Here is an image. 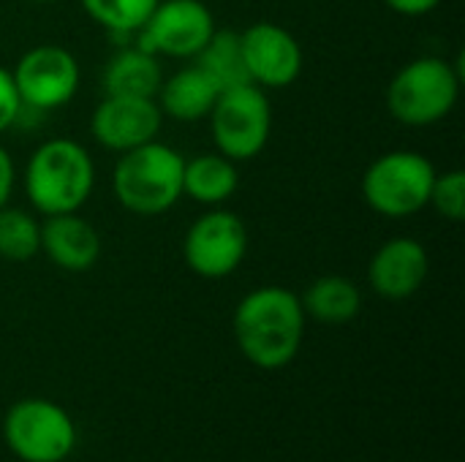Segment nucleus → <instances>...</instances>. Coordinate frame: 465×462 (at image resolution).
I'll use <instances>...</instances> for the list:
<instances>
[{
	"label": "nucleus",
	"mask_w": 465,
	"mask_h": 462,
	"mask_svg": "<svg viewBox=\"0 0 465 462\" xmlns=\"http://www.w3.org/2000/svg\"><path fill=\"white\" fill-rule=\"evenodd\" d=\"M302 302L283 286L253 289L234 310L237 346L242 357L262 370L286 368L302 346Z\"/></svg>",
	"instance_id": "f257e3e1"
},
{
	"label": "nucleus",
	"mask_w": 465,
	"mask_h": 462,
	"mask_svg": "<svg viewBox=\"0 0 465 462\" xmlns=\"http://www.w3.org/2000/svg\"><path fill=\"white\" fill-rule=\"evenodd\" d=\"M95 185L93 155L74 139H49L27 161L25 191L30 204L46 215L79 212Z\"/></svg>",
	"instance_id": "f03ea898"
},
{
	"label": "nucleus",
	"mask_w": 465,
	"mask_h": 462,
	"mask_svg": "<svg viewBox=\"0 0 465 462\" xmlns=\"http://www.w3.org/2000/svg\"><path fill=\"white\" fill-rule=\"evenodd\" d=\"M183 166L185 158L158 139L120 152L112 174L114 199L134 215H163L183 199Z\"/></svg>",
	"instance_id": "7ed1b4c3"
},
{
	"label": "nucleus",
	"mask_w": 465,
	"mask_h": 462,
	"mask_svg": "<svg viewBox=\"0 0 465 462\" xmlns=\"http://www.w3.org/2000/svg\"><path fill=\"white\" fill-rule=\"evenodd\" d=\"M460 84V63L455 65L433 54L417 57L392 76L387 87V109L398 123L425 128L444 120L455 109Z\"/></svg>",
	"instance_id": "20e7f679"
},
{
	"label": "nucleus",
	"mask_w": 465,
	"mask_h": 462,
	"mask_svg": "<svg viewBox=\"0 0 465 462\" xmlns=\"http://www.w3.org/2000/svg\"><path fill=\"white\" fill-rule=\"evenodd\" d=\"M436 166L414 150L379 155L362 174L365 204L384 218H409L428 207Z\"/></svg>",
	"instance_id": "39448f33"
},
{
	"label": "nucleus",
	"mask_w": 465,
	"mask_h": 462,
	"mask_svg": "<svg viewBox=\"0 0 465 462\" xmlns=\"http://www.w3.org/2000/svg\"><path fill=\"white\" fill-rule=\"evenodd\" d=\"M207 120L218 152L240 163L256 158L267 147L272 131V106L262 87L237 84L218 93Z\"/></svg>",
	"instance_id": "423d86ee"
},
{
	"label": "nucleus",
	"mask_w": 465,
	"mask_h": 462,
	"mask_svg": "<svg viewBox=\"0 0 465 462\" xmlns=\"http://www.w3.org/2000/svg\"><path fill=\"white\" fill-rule=\"evenodd\" d=\"M3 436L8 449L25 462H63L76 444L71 417L52 400L27 398L5 414Z\"/></svg>",
	"instance_id": "0eeeda50"
},
{
	"label": "nucleus",
	"mask_w": 465,
	"mask_h": 462,
	"mask_svg": "<svg viewBox=\"0 0 465 462\" xmlns=\"http://www.w3.org/2000/svg\"><path fill=\"white\" fill-rule=\"evenodd\" d=\"M245 256L248 229L242 218L229 210H210L199 215L183 240V259L188 270L207 280L237 272Z\"/></svg>",
	"instance_id": "6e6552de"
},
{
	"label": "nucleus",
	"mask_w": 465,
	"mask_h": 462,
	"mask_svg": "<svg viewBox=\"0 0 465 462\" xmlns=\"http://www.w3.org/2000/svg\"><path fill=\"white\" fill-rule=\"evenodd\" d=\"M213 11L202 0H158L144 27L136 33L139 46L155 57L193 60L215 33Z\"/></svg>",
	"instance_id": "1a4fd4ad"
},
{
	"label": "nucleus",
	"mask_w": 465,
	"mask_h": 462,
	"mask_svg": "<svg viewBox=\"0 0 465 462\" xmlns=\"http://www.w3.org/2000/svg\"><path fill=\"white\" fill-rule=\"evenodd\" d=\"M22 106L46 112L65 106L79 90V63L57 44L33 46L11 71Z\"/></svg>",
	"instance_id": "9d476101"
},
{
	"label": "nucleus",
	"mask_w": 465,
	"mask_h": 462,
	"mask_svg": "<svg viewBox=\"0 0 465 462\" xmlns=\"http://www.w3.org/2000/svg\"><path fill=\"white\" fill-rule=\"evenodd\" d=\"M240 44L251 84L262 90H281L300 79L302 46L286 27L275 22H256L240 33Z\"/></svg>",
	"instance_id": "9b49d317"
},
{
	"label": "nucleus",
	"mask_w": 465,
	"mask_h": 462,
	"mask_svg": "<svg viewBox=\"0 0 465 462\" xmlns=\"http://www.w3.org/2000/svg\"><path fill=\"white\" fill-rule=\"evenodd\" d=\"M163 112L155 98L142 95H106L90 120L95 142L112 152H128L153 142L161 131Z\"/></svg>",
	"instance_id": "f8f14e48"
},
{
	"label": "nucleus",
	"mask_w": 465,
	"mask_h": 462,
	"mask_svg": "<svg viewBox=\"0 0 465 462\" xmlns=\"http://www.w3.org/2000/svg\"><path fill=\"white\" fill-rule=\"evenodd\" d=\"M430 259L422 242L411 237L387 240L368 264V280L384 300H409L428 278Z\"/></svg>",
	"instance_id": "ddd939ff"
},
{
	"label": "nucleus",
	"mask_w": 465,
	"mask_h": 462,
	"mask_svg": "<svg viewBox=\"0 0 465 462\" xmlns=\"http://www.w3.org/2000/svg\"><path fill=\"white\" fill-rule=\"evenodd\" d=\"M41 253L65 272H87L101 256V234L79 212L46 215L41 223Z\"/></svg>",
	"instance_id": "4468645a"
},
{
	"label": "nucleus",
	"mask_w": 465,
	"mask_h": 462,
	"mask_svg": "<svg viewBox=\"0 0 465 462\" xmlns=\"http://www.w3.org/2000/svg\"><path fill=\"white\" fill-rule=\"evenodd\" d=\"M221 87L193 63L169 79L161 82V90L155 95L161 112L177 123H199L207 120Z\"/></svg>",
	"instance_id": "2eb2a0df"
},
{
	"label": "nucleus",
	"mask_w": 465,
	"mask_h": 462,
	"mask_svg": "<svg viewBox=\"0 0 465 462\" xmlns=\"http://www.w3.org/2000/svg\"><path fill=\"white\" fill-rule=\"evenodd\" d=\"M240 185L237 163L221 152H202L183 166V193L196 204L218 207L234 196Z\"/></svg>",
	"instance_id": "dca6fc26"
},
{
	"label": "nucleus",
	"mask_w": 465,
	"mask_h": 462,
	"mask_svg": "<svg viewBox=\"0 0 465 462\" xmlns=\"http://www.w3.org/2000/svg\"><path fill=\"white\" fill-rule=\"evenodd\" d=\"M163 74L161 63L153 52L142 46H131L117 52L104 71V87L106 95H142L155 98L161 90Z\"/></svg>",
	"instance_id": "f3484780"
},
{
	"label": "nucleus",
	"mask_w": 465,
	"mask_h": 462,
	"mask_svg": "<svg viewBox=\"0 0 465 462\" xmlns=\"http://www.w3.org/2000/svg\"><path fill=\"white\" fill-rule=\"evenodd\" d=\"M300 302H302L305 316L322 324H346L360 313L362 294L354 280L343 275H324L308 286Z\"/></svg>",
	"instance_id": "a211bd4d"
},
{
	"label": "nucleus",
	"mask_w": 465,
	"mask_h": 462,
	"mask_svg": "<svg viewBox=\"0 0 465 462\" xmlns=\"http://www.w3.org/2000/svg\"><path fill=\"white\" fill-rule=\"evenodd\" d=\"M193 60L221 90L237 87V84H251L245 57H242L240 33H234V30H215L213 38L204 44V49Z\"/></svg>",
	"instance_id": "6ab92c4d"
},
{
	"label": "nucleus",
	"mask_w": 465,
	"mask_h": 462,
	"mask_svg": "<svg viewBox=\"0 0 465 462\" xmlns=\"http://www.w3.org/2000/svg\"><path fill=\"white\" fill-rule=\"evenodd\" d=\"M41 253V223L19 207H0V259L30 261Z\"/></svg>",
	"instance_id": "aec40b11"
},
{
	"label": "nucleus",
	"mask_w": 465,
	"mask_h": 462,
	"mask_svg": "<svg viewBox=\"0 0 465 462\" xmlns=\"http://www.w3.org/2000/svg\"><path fill=\"white\" fill-rule=\"evenodd\" d=\"M155 5L158 0H82L87 16L114 35H136Z\"/></svg>",
	"instance_id": "412c9836"
},
{
	"label": "nucleus",
	"mask_w": 465,
	"mask_h": 462,
	"mask_svg": "<svg viewBox=\"0 0 465 462\" xmlns=\"http://www.w3.org/2000/svg\"><path fill=\"white\" fill-rule=\"evenodd\" d=\"M428 207H433L444 221H452V223H460V221H463L465 218V172L463 169H452V172L436 174Z\"/></svg>",
	"instance_id": "4be33fe9"
},
{
	"label": "nucleus",
	"mask_w": 465,
	"mask_h": 462,
	"mask_svg": "<svg viewBox=\"0 0 465 462\" xmlns=\"http://www.w3.org/2000/svg\"><path fill=\"white\" fill-rule=\"evenodd\" d=\"M22 112V101L8 68L0 65V133H5Z\"/></svg>",
	"instance_id": "5701e85b"
},
{
	"label": "nucleus",
	"mask_w": 465,
	"mask_h": 462,
	"mask_svg": "<svg viewBox=\"0 0 465 462\" xmlns=\"http://www.w3.org/2000/svg\"><path fill=\"white\" fill-rule=\"evenodd\" d=\"M14 180H16L14 161H11L8 150L0 144V207L8 204V199H11V193H14Z\"/></svg>",
	"instance_id": "b1692460"
},
{
	"label": "nucleus",
	"mask_w": 465,
	"mask_h": 462,
	"mask_svg": "<svg viewBox=\"0 0 465 462\" xmlns=\"http://www.w3.org/2000/svg\"><path fill=\"white\" fill-rule=\"evenodd\" d=\"M395 14H403V16H425L430 14L433 8H439L441 0H384Z\"/></svg>",
	"instance_id": "393cba45"
},
{
	"label": "nucleus",
	"mask_w": 465,
	"mask_h": 462,
	"mask_svg": "<svg viewBox=\"0 0 465 462\" xmlns=\"http://www.w3.org/2000/svg\"><path fill=\"white\" fill-rule=\"evenodd\" d=\"M33 3H54V0H33Z\"/></svg>",
	"instance_id": "a878e982"
}]
</instances>
